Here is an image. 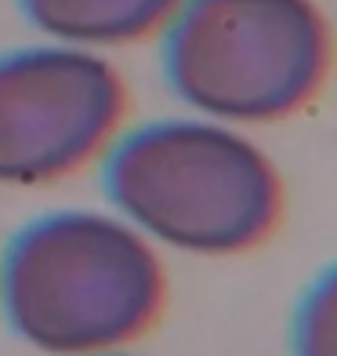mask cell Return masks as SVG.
<instances>
[{"mask_svg":"<svg viewBox=\"0 0 337 356\" xmlns=\"http://www.w3.org/2000/svg\"><path fill=\"white\" fill-rule=\"evenodd\" d=\"M0 298L11 331L47 356H116L159 323L167 273L131 222L58 211L15 236Z\"/></svg>","mask_w":337,"mask_h":356,"instance_id":"cell-1","label":"cell"},{"mask_svg":"<svg viewBox=\"0 0 337 356\" xmlns=\"http://www.w3.org/2000/svg\"><path fill=\"white\" fill-rule=\"evenodd\" d=\"M294 356H337V280L319 277L294 323Z\"/></svg>","mask_w":337,"mask_h":356,"instance_id":"cell-6","label":"cell"},{"mask_svg":"<svg viewBox=\"0 0 337 356\" xmlns=\"http://www.w3.org/2000/svg\"><path fill=\"white\" fill-rule=\"evenodd\" d=\"M116 356H131V353H116Z\"/></svg>","mask_w":337,"mask_h":356,"instance_id":"cell-7","label":"cell"},{"mask_svg":"<svg viewBox=\"0 0 337 356\" xmlns=\"http://www.w3.org/2000/svg\"><path fill=\"white\" fill-rule=\"evenodd\" d=\"M164 73L207 117L272 124L323 88L330 26L316 0H185L167 26Z\"/></svg>","mask_w":337,"mask_h":356,"instance_id":"cell-3","label":"cell"},{"mask_svg":"<svg viewBox=\"0 0 337 356\" xmlns=\"http://www.w3.org/2000/svg\"><path fill=\"white\" fill-rule=\"evenodd\" d=\"M105 193L141 236L192 254H243L276 233L283 178L250 138L207 120H159L127 135Z\"/></svg>","mask_w":337,"mask_h":356,"instance_id":"cell-2","label":"cell"},{"mask_svg":"<svg viewBox=\"0 0 337 356\" xmlns=\"http://www.w3.org/2000/svg\"><path fill=\"white\" fill-rule=\"evenodd\" d=\"M127 88L80 47H26L0 58V186H51L116 138Z\"/></svg>","mask_w":337,"mask_h":356,"instance_id":"cell-4","label":"cell"},{"mask_svg":"<svg viewBox=\"0 0 337 356\" xmlns=\"http://www.w3.org/2000/svg\"><path fill=\"white\" fill-rule=\"evenodd\" d=\"M185 0H22L40 33L66 44H135L159 33Z\"/></svg>","mask_w":337,"mask_h":356,"instance_id":"cell-5","label":"cell"}]
</instances>
